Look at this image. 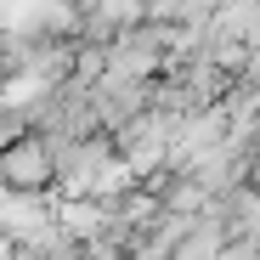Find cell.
<instances>
[{
	"mask_svg": "<svg viewBox=\"0 0 260 260\" xmlns=\"http://www.w3.org/2000/svg\"><path fill=\"white\" fill-rule=\"evenodd\" d=\"M57 187V164L46 136H17L12 147H0V192H17V198H46Z\"/></svg>",
	"mask_w": 260,
	"mask_h": 260,
	"instance_id": "1",
	"label": "cell"
},
{
	"mask_svg": "<svg viewBox=\"0 0 260 260\" xmlns=\"http://www.w3.org/2000/svg\"><path fill=\"white\" fill-rule=\"evenodd\" d=\"M243 187H254V192H260V142H254V158H249V181H243Z\"/></svg>",
	"mask_w": 260,
	"mask_h": 260,
	"instance_id": "2",
	"label": "cell"
}]
</instances>
